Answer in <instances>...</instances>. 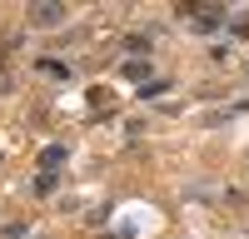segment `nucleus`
I'll return each mask as SVG.
<instances>
[{"label": "nucleus", "instance_id": "f257e3e1", "mask_svg": "<svg viewBox=\"0 0 249 239\" xmlns=\"http://www.w3.org/2000/svg\"><path fill=\"white\" fill-rule=\"evenodd\" d=\"M25 15H30V25H40V30H50V25H65V15H70V10L60 5V0H40V5H30Z\"/></svg>", "mask_w": 249, "mask_h": 239}, {"label": "nucleus", "instance_id": "f03ea898", "mask_svg": "<svg viewBox=\"0 0 249 239\" xmlns=\"http://www.w3.org/2000/svg\"><path fill=\"white\" fill-rule=\"evenodd\" d=\"M219 25H224V10H204V5H199V10L190 15V30H199V35H214Z\"/></svg>", "mask_w": 249, "mask_h": 239}, {"label": "nucleus", "instance_id": "7ed1b4c3", "mask_svg": "<svg viewBox=\"0 0 249 239\" xmlns=\"http://www.w3.org/2000/svg\"><path fill=\"white\" fill-rule=\"evenodd\" d=\"M60 165H65V145H45L40 150V174H55Z\"/></svg>", "mask_w": 249, "mask_h": 239}, {"label": "nucleus", "instance_id": "20e7f679", "mask_svg": "<svg viewBox=\"0 0 249 239\" xmlns=\"http://www.w3.org/2000/svg\"><path fill=\"white\" fill-rule=\"evenodd\" d=\"M124 80H144V85H150V60H130V65H124Z\"/></svg>", "mask_w": 249, "mask_h": 239}, {"label": "nucleus", "instance_id": "39448f33", "mask_svg": "<svg viewBox=\"0 0 249 239\" xmlns=\"http://www.w3.org/2000/svg\"><path fill=\"white\" fill-rule=\"evenodd\" d=\"M124 50H130V55H150V35H124Z\"/></svg>", "mask_w": 249, "mask_h": 239}, {"label": "nucleus", "instance_id": "423d86ee", "mask_svg": "<svg viewBox=\"0 0 249 239\" xmlns=\"http://www.w3.org/2000/svg\"><path fill=\"white\" fill-rule=\"evenodd\" d=\"M0 234H5V239H25V234H30V224H25V219H10Z\"/></svg>", "mask_w": 249, "mask_h": 239}, {"label": "nucleus", "instance_id": "0eeeda50", "mask_svg": "<svg viewBox=\"0 0 249 239\" xmlns=\"http://www.w3.org/2000/svg\"><path fill=\"white\" fill-rule=\"evenodd\" d=\"M40 70H45V75H55V80H70V70L60 65V60H40Z\"/></svg>", "mask_w": 249, "mask_h": 239}, {"label": "nucleus", "instance_id": "6e6552de", "mask_svg": "<svg viewBox=\"0 0 249 239\" xmlns=\"http://www.w3.org/2000/svg\"><path fill=\"white\" fill-rule=\"evenodd\" d=\"M164 90H170V80H150V85H140L144 100H150V95H164Z\"/></svg>", "mask_w": 249, "mask_h": 239}, {"label": "nucleus", "instance_id": "1a4fd4ad", "mask_svg": "<svg viewBox=\"0 0 249 239\" xmlns=\"http://www.w3.org/2000/svg\"><path fill=\"white\" fill-rule=\"evenodd\" d=\"M230 30H234V35H249V15H234V20H230Z\"/></svg>", "mask_w": 249, "mask_h": 239}, {"label": "nucleus", "instance_id": "9d476101", "mask_svg": "<svg viewBox=\"0 0 249 239\" xmlns=\"http://www.w3.org/2000/svg\"><path fill=\"white\" fill-rule=\"evenodd\" d=\"M105 239H124V234H105Z\"/></svg>", "mask_w": 249, "mask_h": 239}]
</instances>
